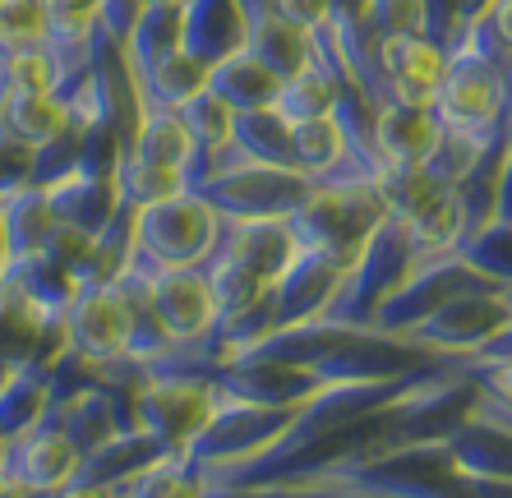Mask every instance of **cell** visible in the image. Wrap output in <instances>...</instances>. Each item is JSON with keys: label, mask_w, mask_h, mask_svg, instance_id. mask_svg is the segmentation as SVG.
<instances>
[{"label": "cell", "mask_w": 512, "mask_h": 498, "mask_svg": "<svg viewBox=\"0 0 512 498\" xmlns=\"http://www.w3.org/2000/svg\"><path fill=\"white\" fill-rule=\"evenodd\" d=\"M503 102H508V65L494 56L480 24H471L453 47L443 65V83L429 111L439 116L448 134L480 143L494 162H503Z\"/></svg>", "instance_id": "1"}, {"label": "cell", "mask_w": 512, "mask_h": 498, "mask_svg": "<svg viewBox=\"0 0 512 498\" xmlns=\"http://www.w3.org/2000/svg\"><path fill=\"white\" fill-rule=\"evenodd\" d=\"M388 217V199L374 180H314L296 213L286 217L300 249H314L337 268H351Z\"/></svg>", "instance_id": "2"}, {"label": "cell", "mask_w": 512, "mask_h": 498, "mask_svg": "<svg viewBox=\"0 0 512 498\" xmlns=\"http://www.w3.org/2000/svg\"><path fill=\"white\" fill-rule=\"evenodd\" d=\"M217 208L199 190H176L157 203L134 208V249L130 263L139 268H176L203 263L217 245Z\"/></svg>", "instance_id": "3"}, {"label": "cell", "mask_w": 512, "mask_h": 498, "mask_svg": "<svg viewBox=\"0 0 512 498\" xmlns=\"http://www.w3.org/2000/svg\"><path fill=\"white\" fill-rule=\"evenodd\" d=\"M217 388L213 374L199 369H153L148 379L130 388V420L153 434L162 448H190L203 434V425L217 411Z\"/></svg>", "instance_id": "4"}, {"label": "cell", "mask_w": 512, "mask_h": 498, "mask_svg": "<svg viewBox=\"0 0 512 498\" xmlns=\"http://www.w3.org/2000/svg\"><path fill=\"white\" fill-rule=\"evenodd\" d=\"M84 452L60 425V402L51 397L33 425L0 439V494H65Z\"/></svg>", "instance_id": "5"}, {"label": "cell", "mask_w": 512, "mask_h": 498, "mask_svg": "<svg viewBox=\"0 0 512 498\" xmlns=\"http://www.w3.org/2000/svg\"><path fill=\"white\" fill-rule=\"evenodd\" d=\"M65 351L79 356L88 369H102L111 360L134 351V305L125 296L120 277H84L60 314Z\"/></svg>", "instance_id": "6"}, {"label": "cell", "mask_w": 512, "mask_h": 498, "mask_svg": "<svg viewBox=\"0 0 512 498\" xmlns=\"http://www.w3.org/2000/svg\"><path fill=\"white\" fill-rule=\"evenodd\" d=\"M411 263H416L411 240H406L402 222L388 213L383 217V226L370 236V245L360 249V259L351 263V268L342 273V282L333 286V296H328V305H323L319 319L351 323V328H370L379 300L388 296L406 273H411Z\"/></svg>", "instance_id": "7"}, {"label": "cell", "mask_w": 512, "mask_h": 498, "mask_svg": "<svg viewBox=\"0 0 512 498\" xmlns=\"http://www.w3.org/2000/svg\"><path fill=\"white\" fill-rule=\"evenodd\" d=\"M190 190H199L222 217H291L314 190V180L296 166L236 162L227 171L199 176Z\"/></svg>", "instance_id": "8"}, {"label": "cell", "mask_w": 512, "mask_h": 498, "mask_svg": "<svg viewBox=\"0 0 512 498\" xmlns=\"http://www.w3.org/2000/svg\"><path fill=\"white\" fill-rule=\"evenodd\" d=\"M153 291L157 323L176 346H199L217 328V296L203 263H176V268H143Z\"/></svg>", "instance_id": "9"}, {"label": "cell", "mask_w": 512, "mask_h": 498, "mask_svg": "<svg viewBox=\"0 0 512 498\" xmlns=\"http://www.w3.org/2000/svg\"><path fill=\"white\" fill-rule=\"evenodd\" d=\"M443 65H448V51H443L429 33L379 37V70H383L388 102H416V107H429L434 93H439V83H443Z\"/></svg>", "instance_id": "10"}, {"label": "cell", "mask_w": 512, "mask_h": 498, "mask_svg": "<svg viewBox=\"0 0 512 498\" xmlns=\"http://www.w3.org/2000/svg\"><path fill=\"white\" fill-rule=\"evenodd\" d=\"M240 10H245V51L259 56L277 79H291L314 60L310 33L296 19H286L277 0H240Z\"/></svg>", "instance_id": "11"}, {"label": "cell", "mask_w": 512, "mask_h": 498, "mask_svg": "<svg viewBox=\"0 0 512 498\" xmlns=\"http://www.w3.org/2000/svg\"><path fill=\"white\" fill-rule=\"evenodd\" d=\"M393 217L402 222L416 263L453 254L466 240V231H471V208H466L462 185H443V190H434L425 203H416L411 213H393ZM416 263H411V268H416Z\"/></svg>", "instance_id": "12"}, {"label": "cell", "mask_w": 512, "mask_h": 498, "mask_svg": "<svg viewBox=\"0 0 512 498\" xmlns=\"http://www.w3.org/2000/svg\"><path fill=\"white\" fill-rule=\"evenodd\" d=\"M374 139H379L383 162L411 171L439 153L443 125L434 111L416 107V102H383V107H374Z\"/></svg>", "instance_id": "13"}, {"label": "cell", "mask_w": 512, "mask_h": 498, "mask_svg": "<svg viewBox=\"0 0 512 498\" xmlns=\"http://www.w3.org/2000/svg\"><path fill=\"white\" fill-rule=\"evenodd\" d=\"M157 452H162V443H157L153 434H143L139 425L116 429L111 439H102L97 448H88L84 457H79V471H74L65 494H111L125 475H134L139 466L153 462Z\"/></svg>", "instance_id": "14"}, {"label": "cell", "mask_w": 512, "mask_h": 498, "mask_svg": "<svg viewBox=\"0 0 512 498\" xmlns=\"http://www.w3.org/2000/svg\"><path fill=\"white\" fill-rule=\"evenodd\" d=\"M180 47L203 65L245 47V10L240 0H180Z\"/></svg>", "instance_id": "15"}, {"label": "cell", "mask_w": 512, "mask_h": 498, "mask_svg": "<svg viewBox=\"0 0 512 498\" xmlns=\"http://www.w3.org/2000/svg\"><path fill=\"white\" fill-rule=\"evenodd\" d=\"M47 194H51V208H56V222L74 226V231H88V236H102V226L120 208L111 171H70L65 180L47 185Z\"/></svg>", "instance_id": "16"}, {"label": "cell", "mask_w": 512, "mask_h": 498, "mask_svg": "<svg viewBox=\"0 0 512 498\" xmlns=\"http://www.w3.org/2000/svg\"><path fill=\"white\" fill-rule=\"evenodd\" d=\"M0 222H5V249H10V263H24L33 254H42L56 231V208H51L47 185H14V190L0 194Z\"/></svg>", "instance_id": "17"}, {"label": "cell", "mask_w": 512, "mask_h": 498, "mask_svg": "<svg viewBox=\"0 0 512 498\" xmlns=\"http://www.w3.org/2000/svg\"><path fill=\"white\" fill-rule=\"evenodd\" d=\"M120 157H139V162L171 166V171H185V176H190L194 139L176 107H148V111H139V125H134L130 143L120 148Z\"/></svg>", "instance_id": "18"}, {"label": "cell", "mask_w": 512, "mask_h": 498, "mask_svg": "<svg viewBox=\"0 0 512 498\" xmlns=\"http://www.w3.org/2000/svg\"><path fill=\"white\" fill-rule=\"evenodd\" d=\"M208 88H213L231 111H263L277 102L282 79H277L259 56H250V51L240 47V51H231V56H222L217 65H208Z\"/></svg>", "instance_id": "19"}, {"label": "cell", "mask_w": 512, "mask_h": 498, "mask_svg": "<svg viewBox=\"0 0 512 498\" xmlns=\"http://www.w3.org/2000/svg\"><path fill=\"white\" fill-rule=\"evenodd\" d=\"M51 402V360H24L0 379V439L33 425Z\"/></svg>", "instance_id": "20"}, {"label": "cell", "mask_w": 512, "mask_h": 498, "mask_svg": "<svg viewBox=\"0 0 512 498\" xmlns=\"http://www.w3.org/2000/svg\"><path fill=\"white\" fill-rule=\"evenodd\" d=\"M231 139L250 162H268V166H296L291 157V120H282L273 107L263 111H236L231 120Z\"/></svg>", "instance_id": "21"}, {"label": "cell", "mask_w": 512, "mask_h": 498, "mask_svg": "<svg viewBox=\"0 0 512 498\" xmlns=\"http://www.w3.org/2000/svg\"><path fill=\"white\" fill-rule=\"evenodd\" d=\"M199 88H208V65H203V60H194L185 47H176L153 74H148V79L139 83V111H148V107H180V102H190Z\"/></svg>", "instance_id": "22"}, {"label": "cell", "mask_w": 512, "mask_h": 498, "mask_svg": "<svg viewBox=\"0 0 512 498\" xmlns=\"http://www.w3.org/2000/svg\"><path fill=\"white\" fill-rule=\"evenodd\" d=\"M337 79H342V74H337ZM337 79L323 70L319 60H310L305 70H296L291 79H282L273 111L282 120H319V116H333V83Z\"/></svg>", "instance_id": "23"}, {"label": "cell", "mask_w": 512, "mask_h": 498, "mask_svg": "<svg viewBox=\"0 0 512 498\" xmlns=\"http://www.w3.org/2000/svg\"><path fill=\"white\" fill-rule=\"evenodd\" d=\"M176 111H180L185 130H190V139H194V162L231 143V120H236V111H231L227 102L213 93V88H199V93H194L190 102H180Z\"/></svg>", "instance_id": "24"}, {"label": "cell", "mask_w": 512, "mask_h": 498, "mask_svg": "<svg viewBox=\"0 0 512 498\" xmlns=\"http://www.w3.org/2000/svg\"><path fill=\"white\" fill-rule=\"evenodd\" d=\"M111 176H116L120 203H130V208L157 203V199H167V194H176V190H190V185H185V171L139 162V157H116V171H111Z\"/></svg>", "instance_id": "25"}, {"label": "cell", "mask_w": 512, "mask_h": 498, "mask_svg": "<svg viewBox=\"0 0 512 498\" xmlns=\"http://www.w3.org/2000/svg\"><path fill=\"white\" fill-rule=\"evenodd\" d=\"M457 254H462L471 268H480L485 277H494V282L508 286L512 282V222L476 226V231L457 245Z\"/></svg>", "instance_id": "26"}, {"label": "cell", "mask_w": 512, "mask_h": 498, "mask_svg": "<svg viewBox=\"0 0 512 498\" xmlns=\"http://www.w3.org/2000/svg\"><path fill=\"white\" fill-rule=\"evenodd\" d=\"M47 47V5L42 0H0V56Z\"/></svg>", "instance_id": "27"}, {"label": "cell", "mask_w": 512, "mask_h": 498, "mask_svg": "<svg viewBox=\"0 0 512 498\" xmlns=\"http://www.w3.org/2000/svg\"><path fill=\"white\" fill-rule=\"evenodd\" d=\"M374 37L393 33H429V0H370Z\"/></svg>", "instance_id": "28"}, {"label": "cell", "mask_w": 512, "mask_h": 498, "mask_svg": "<svg viewBox=\"0 0 512 498\" xmlns=\"http://www.w3.org/2000/svg\"><path fill=\"white\" fill-rule=\"evenodd\" d=\"M503 143L512 148V70H508V102H503Z\"/></svg>", "instance_id": "29"}, {"label": "cell", "mask_w": 512, "mask_h": 498, "mask_svg": "<svg viewBox=\"0 0 512 498\" xmlns=\"http://www.w3.org/2000/svg\"><path fill=\"white\" fill-rule=\"evenodd\" d=\"M5 268H10V249H5V222H0V277H5Z\"/></svg>", "instance_id": "30"}, {"label": "cell", "mask_w": 512, "mask_h": 498, "mask_svg": "<svg viewBox=\"0 0 512 498\" xmlns=\"http://www.w3.org/2000/svg\"><path fill=\"white\" fill-rule=\"evenodd\" d=\"M143 5H176V0H143Z\"/></svg>", "instance_id": "31"}, {"label": "cell", "mask_w": 512, "mask_h": 498, "mask_svg": "<svg viewBox=\"0 0 512 498\" xmlns=\"http://www.w3.org/2000/svg\"><path fill=\"white\" fill-rule=\"evenodd\" d=\"M508 296H512V282H508Z\"/></svg>", "instance_id": "32"}]
</instances>
